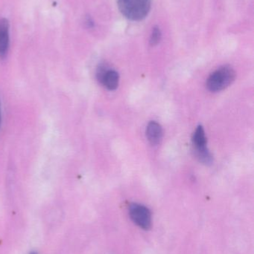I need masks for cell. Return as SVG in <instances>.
Returning <instances> with one entry per match:
<instances>
[{
  "instance_id": "1",
  "label": "cell",
  "mask_w": 254,
  "mask_h": 254,
  "mask_svg": "<svg viewBox=\"0 0 254 254\" xmlns=\"http://www.w3.org/2000/svg\"><path fill=\"white\" fill-rule=\"evenodd\" d=\"M121 13L133 21H140L149 14L151 9V0H117Z\"/></svg>"
},
{
  "instance_id": "2",
  "label": "cell",
  "mask_w": 254,
  "mask_h": 254,
  "mask_svg": "<svg viewBox=\"0 0 254 254\" xmlns=\"http://www.w3.org/2000/svg\"><path fill=\"white\" fill-rule=\"evenodd\" d=\"M235 77V71L231 67H221L207 79V89L212 92H220L228 87L234 81Z\"/></svg>"
},
{
  "instance_id": "3",
  "label": "cell",
  "mask_w": 254,
  "mask_h": 254,
  "mask_svg": "<svg viewBox=\"0 0 254 254\" xmlns=\"http://www.w3.org/2000/svg\"><path fill=\"white\" fill-rule=\"evenodd\" d=\"M193 145L197 158L206 165L211 164L213 161V156L207 147V137L202 127H198L193 134Z\"/></svg>"
},
{
  "instance_id": "4",
  "label": "cell",
  "mask_w": 254,
  "mask_h": 254,
  "mask_svg": "<svg viewBox=\"0 0 254 254\" xmlns=\"http://www.w3.org/2000/svg\"><path fill=\"white\" fill-rule=\"evenodd\" d=\"M129 215L131 220L140 228L149 230L152 226V214L150 210L139 204H132L130 205Z\"/></svg>"
},
{
  "instance_id": "5",
  "label": "cell",
  "mask_w": 254,
  "mask_h": 254,
  "mask_svg": "<svg viewBox=\"0 0 254 254\" xmlns=\"http://www.w3.org/2000/svg\"><path fill=\"white\" fill-rule=\"evenodd\" d=\"M97 78L109 90H115L119 85V74L110 69L107 65H100L97 71Z\"/></svg>"
},
{
  "instance_id": "6",
  "label": "cell",
  "mask_w": 254,
  "mask_h": 254,
  "mask_svg": "<svg viewBox=\"0 0 254 254\" xmlns=\"http://www.w3.org/2000/svg\"><path fill=\"white\" fill-rule=\"evenodd\" d=\"M9 24L7 19H0V58H5L9 49Z\"/></svg>"
},
{
  "instance_id": "7",
  "label": "cell",
  "mask_w": 254,
  "mask_h": 254,
  "mask_svg": "<svg viewBox=\"0 0 254 254\" xmlns=\"http://www.w3.org/2000/svg\"><path fill=\"white\" fill-rule=\"evenodd\" d=\"M146 136L152 145L158 144L163 137L162 127L158 122H151L146 128Z\"/></svg>"
},
{
  "instance_id": "8",
  "label": "cell",
  "mask_w": 254,
  "mask_h": 254,
  "mask_svg": "<svg viewBox=\"0 0 254 254\" xmlns=\"http://www.w3.org/2000/svg\"><path fill=\"white\" fill-rule=\"evenodd\" d=\"M162 34L159 27H155L152 29V34L150 36V44L155 46L161 42Z\"/></svg>"
},
{
  "instance_id": "9",
  "label": "cell",
  "mask_w": 254,
  "mask_h": 254,
  "mask_svg": "<svg viewBox=\"0 0 254 254\" xmlns=\"http://www.w3.org/2000/svg\"><path fill=\"white\" fill-rule=\"evenodd\" d=\"M1 102H0V125H1Z\"/></svg>"
},
{
  "instance_id": "10",
  "label": "cell",
  "mask_w": 254,
  "mask_h": 254,
  "mask_svg": "<svg viewBox=\"0 0 254 254\" xmlns=\"http://www.w3.org/2000/svg\"><path fill=\"white\" fill-rule=\"evenodd\" d=\"M29 254H37V253H36V252H31Z\"/></svg>"
}]
</instances>
